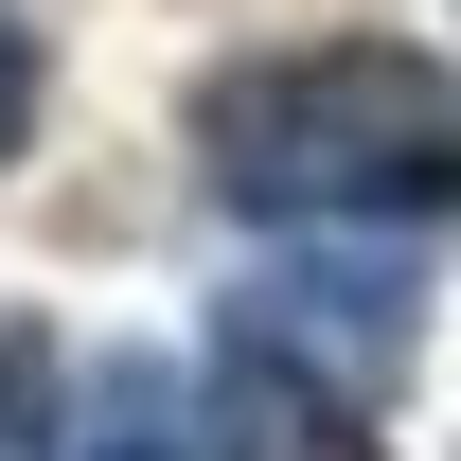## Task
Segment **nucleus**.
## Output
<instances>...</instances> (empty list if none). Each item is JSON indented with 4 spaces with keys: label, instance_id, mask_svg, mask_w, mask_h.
I'll use <instances>...</instances> for the list:
<instances>
[{
    "label": "nucleus",
    "instance_id": "nucleus-1",
    "mask_svg": "<svg viewBox=\"0 0 461 461\" xmlns=\"http://www.w3.org/2000/svg\"><path fill=\"white\" fill-rule=\"evenodd\" d=\"M195 177L249 230H408L461 213V71L408 36H285L195 71Z\"/></svg>",
    "mask_w": 461,
    "mask_h": 461
},
{
    "label": "nucleus",
    "instance_id": "nucleus-2",
    "mask_svg": "<svg viewBox=\"0 0 461 461\" xmlns=\"http://www.w3.org/2000/svg\"><path fill=\"white\" fill-rule=\"evenodd\" d=\"M408 355H426L408 249L302 230V249H267V267L230 285V373H249V391H302V408H338V426H373V408L408 391Z\"/></svg>",
    "mask_w": 461,
    "mask_h": 461
},
{
    "label": "nucleus",
    "instance_id": "nucleus-3",
    "mask_svg": "<svg viewBox=\"0 0 461 461\" xmlns=\"http://www.w3.org/2000/svg\"><path fill=\"white\" fill-rule=\"evenodd\" d=\"M230 408H249V461H373V426H338V408H302V391H249L230 373Z\"/></svg>",
    "mask_w": 461,
    "mask_h": 461
},
{
    "label": "nucleus",
    "instance_id": "nucleus-4",
    "mask_svg": "<svg viewBox=\"0 0 461 461\" xmlns=\"http://www.w3.org/2000/svg\"><path fill=\"white\" fill-rule=\"evenodd\" d=\"M0 461H54V338L0 320Z\"/></svg>",
    "mask_w": 461,
    "mask_h": 461
},
{
    "label": "nucleus",
    "instance_id": "nucleus-5",
    "mask_svg": "<svg viewBox=\"0 0 461 461\" xmlns=\"http://www.w3.org/2000/svg\"><path fill=\"white\" fill-rule=\"evenodd\" d=\"M89 461H195V426H177V373H124V408L89 426Z\"/></svg>",
    "mask_w": 461,
    "mask_h": 461
},
{
    "label": "nucleus",
    "instance_id": "nucleus-6",
    "mask_svg": "<svg viewBox=\"0 0 461 461\" xmlns=\"http://www.w3.org/2000/svg\"><path fill=\"white\" fill-rule=\"evenodd\" d=\"M36 89H54V71H36V36H18V0H0V160L36 142Z\"/></svg>",
    "mask_w": 461,
    "mask_h": 461
}]
</instances>
